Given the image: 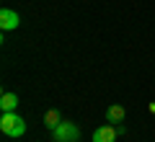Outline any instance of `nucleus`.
<instances>
[{"instance_id":"3","label":"nucleus","mask_w":155,"mask_h":142,"mask_svg":"<svg viewBox=\"0 0 155 142\" xmlns=\"http://www.w3.org/2000/svg\"><path fill=\"white\" fill-rule=\"evenodd\" d=\"M21 26V16H18L16 11H11V8H3L0 11V28L3 31H13V28Z\"/></svg>"},{"instance_id":"5","label":"nucleus","mask_w":155,"mask_h":142,"mask_svg":"<svg viewBox=\"0 0 155 142\" xmlns=\"http://www.w3.org/2000/svg\"><path fill=\"white\" fill-rule=\"evenodd\" d=\"M0 109H3V114H8V111H16L18 109V96L16 93H3L0 96Z\"/></svg>"},{"instance_id":"1","label":"nucleus","mask_w":155,"mask_h":142,"mask_svg":"<svg viewBox=\"0 0 155 142\" xmlns=\"http://www.w3.org/2000/svg\"><path fill=\"white\" fill-rule=\"evenodd\" d=\"M0 132L5 137H23L26 134V121L16 111H8V114L0 116Z\"/></svg>"},{"instance_id":"2","label":"nucleus","mask_w":155,"mask_h":142,"mask_svg":"<svg viewBox=\"0 0 155 142\" xmlns=\"http://www.w3.org/2000/svg\"><path fill=\"white\" fill-rule=\"evenodd\" d=\"M52 137H54L57 142H78L80 140V129H78V124H72V121H60V127L52 132Z\"/></svg>"},{"instance_id":"6","label":"nucleus","mask_w":155,"mask_h":142,"mask_svg":"<svg viewBox=\"0 0 155 142\" xmlns=\"http://www.w3.org/2000/svg\"><path fill=\"white\" fill-rule=\"evenodd\" d=\"M124 116H127V111H124V106H119V104H114V106L106 109V119H109L111 124H122Z\"/></svg>"},{"instance_id":"4","label":"nucleus","mask_w":155,"mask_h":142,"mask_svg":"<svg viewBox=\"0 0 155 142\" xmlns=\"http://www.w3.org/2000/svg\"><path fill=\"white\" fill-rule=\"evenodd\" d=\"M116 127L106 124V127H98V129L93 132V142H116Z\"/></svg>"},{"instance_id":"7","label":"nucleus","mask_w":155,"mask_h":142,"mask_svg":"<svg viewBox=\"0 0 155 142\" xmlns=\"http://www.w3.org/2000/svg\"><path fill=\"white\" fill-rule=\"evenodd\" d=\"M60 121H62V116H60V111H57V109H49L44 114V124H47V129H49V132H54L57 127H60Z\"/></svg>"}]
</instances>
